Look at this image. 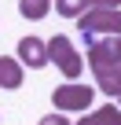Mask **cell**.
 Listing matches in <instances>:
<instances>
[{"label":"cell","instance_id":"cell-10","mask_svg":"<svg viewBox=\"0 0 121 125\" xmlns=\"http://www.w3.org/2000/svg\"><path fill=\"white\" fill-rule=\"evenodd\" d=\"M84 4H88V8H117L121 0H84Z\"/></svg>","mask_w":121,"mask_h":125},{"label":"cell","instance_id":"cell-3","mask_svg":"<svg viewBox=\"0 0 121 125\" xmlns=\"http://www.w3.org/2000/svg\"><path fill=\"white\" fill-rule=\"evenodd\" d=\"M92 99H95L92 85H59V88L51 92L55 110H88Z\"/></svg>","mask_w":121,"mask_h":125},{"label":"cell","instance_id":"cell-7","mask_svg":"<svg viewBox=\"0 0 121 125\" xmlns=\"http://www.w3.org/2000/svg\"><path fill=\"white\" fill-rule=\"evenodd\" d=\"M19 11L22 19H44L51 11V0H19Z\"/></svg>","mask_w":121,"mask_h":125},{"label":"cell","instance_id":"cell-9","mask_svg":"<svg viewBox=\"0 0 121 125\" xmlns=\"http://www.w3.org/2000/svg\"><path fill=\"white\" fill-rule=\"evenodd\" d=\"M40 125H70V121H66L63 114H44V118H40Z\"/></svg>","mask_w":121,"mask_h":125},{"label":"cell","instance_id":"cell-6","mask_svg":"<svg viewBox=\"0 0 121 125\" xmlns=\"http://www.w3.org/2000/svg\"><path fill=\"white\" fill-rule=\"evenodd\" d=\"M77 125H121V110H117V107H99L95 114L81 118Z\"/></svg>","mask_w":121,"mask_h":125},{"label":"cell","instance_id":"cell-2","mask_svg":"<svg viewBox=\"0 0 121 125\" xmlns=\"http://www.w3.org/2000/svg\"><path fill=\"white\" fill-rule=\"evenodd\" d=\"M48 62H55V66L63 70L70 81L81 77V66H84L81 55H77V48H74L66 37H51V41H48Z\"/></svg>","mask_w":121,"mask_h":125},{"label":"cell","instance_id":"cell-11","mask_svg":"<svg viewBox=\"0 0 121 125\" xmlns=\"http://www.w3.org/2000/svg\"><path fill=\"white\" fill-rule=\"evenodd\" d=\"M117 48H121V37H117Z\"/></svg>","mask_w":121,"mask_h":125},{"label":"cell","instance_id":"cell-8","mask_svg":"<svg viewBox=\"0 0 121 125\" xmlns=\"http://www.w3.org/2000/svg\"><path fill=\"white\" fill-rule=\"evenodd\" d=\"M55 8H59V15H66V19H77L81 11H88L84 0H55Z\"/></svg>","mask_w":121,"mask_h":125},{"label":"cell","instance_id":"cell-4","mask_svg":"<svg viewBox=\"0 0 121 125\" xmlns=\"http://www.w3.org/2000/svg\"><path fill=\"white\" fill-rule=\"evenodd\" d=\"M19 55H22V62H26L29 70L48 66V44L37 41V37H22V41H19Z\"/></svg>","mask_w":121,"mask_h":125},{"label":"cell","instance_id":"cell-12","mask_svg":"<svg viewBox=\"0 0 121 125\" xmlns=\"http://www.w3.org/2000/svg\"><path fill=\"white\" fill-rule=\"evenodd\" d=\"M117 99H121V96H117Z\"/></svg>","mask_w":121,"mask_h":125},{"label":"cell","instance_id":"cell-5","mask_svg":"<svg viewBox=\"0 0 121 125\" xmlns=\"http://www.w3.org/2000/svg\"><path fill=\"white\" fill-rule=\"evenodd\" d=\"M19 85H22V66L15 59L0 55V88H19Z\"/></svg>","mask_w":121,"mask_h":125},{"label":"cell","instance_id":"cell-1","mask_svg":"<svg viewBox=\"0 0 121 125\" xmlns=\"http://www.w3.org/2000/svg\"><path fill=\"white\" fill-rule=\"evenodd\" d=\"M77 19H81V33H92V37H121V11L117 8H88Z\"/></svg>","mask_w":121,"mask_h":125}]
</instances>
